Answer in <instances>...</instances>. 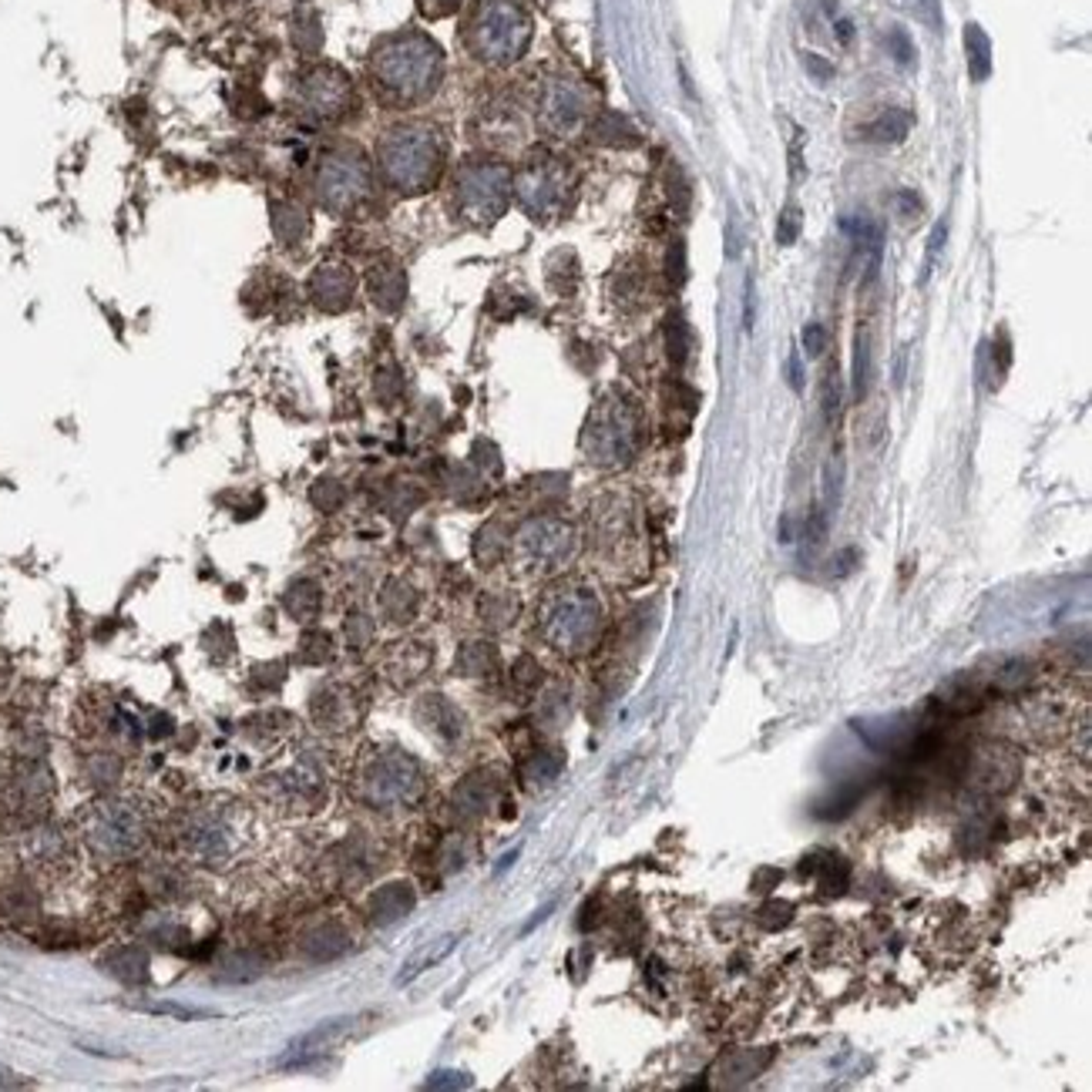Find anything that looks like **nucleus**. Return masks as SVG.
<instances>
[{
  "label": "nucleus",
  "mask_w": 1092,
  "mask_h": 1092,
  "mask_svg": "<svg viewBox=\"0 0 1092 1092\" xmlns=\"http://www.w3.org/2000/svg\"><path fill=\"white\" fill-rule=\"evenodd\" d=\"M797 233H800V209L791 205L780 216V222H777V242H780V246H791V242L797 239Z\"/></svg>",
  "instance_id": "nucleus-17"
},
{
  "label": "nucleus",
  "mask_w": 1092,
  "mask_h": 1092,
  "mask_svg": "<svg viewBox=\"0 0 1092 1092\" xmlns=\"http://www.w3.org/2000/svg\"><path fill=\"white\" fill-rule=\"evenodd\" d=\"M458 942H461V935H444L437 945H431V948H423L420 954H414V958L404 965V972L397 975V985H407L411 978H417L420 972H428V968H434L441 958H447V954H451L454 948H458Z\"/></svg>",
  "instance_id": "nucleus-13"
},
{
  "label": "nucleus",
  "mask_w": 1092,
  "mask_h": 1092,
  "mask_svg": "<svg viewBox=\"0 0 1092 1092\" xmlns=\"http://www.w3.org/2000/svg\"><path fill=\"white\" fill-rule=\"evenodd\" d=\"M370 165L354 148H337L316 169V199L330 212H346L367 199Z\"/></svg>",
  "instance_id": "nucleus-5"
},
{
  "label": "nucleus",
  "mask_w": 1092,
  "mask_h": 1092,
  "mask_svg": "<svg viewBox=\"0 0 1092 1092\" xmlns=\"http://www.w3.org/2000/svg\"><path fill=\"white\" fill-rule=\"evenodd\" d=\"M310 296L320 302L323 310H340L354 296V276L346 266H320L310 276Z\"/></svg>",
  "instance_id": "nucleus-10"
},
{
  "label": "nucleus",
  "mask_w": 1092,
  "mask_h": 1092,
  "mask_svg": "<svg viewBox=\"0 0 1092 1092\" xmlns=\"http://www.w3.org/2000/svg\"><path fill=\"white\" fill-rule=\"evenodd\" d=\"M299 104L316 118H337L350 104V81L333 68L313 71L299 84Z\"/></svg>",
  "instance_id": "nucleus-7"
},
{
  "label": "nucleus",
  "mask_w": 1092,
  "mask_h": 1092,
  "mask_svg": "<svg viewBox=\"0 0 1092 1092\" xmlns=\"http://www.w3.org/2000/svg\"><path fill=\"white\" fill-rule=\"evenodd\" d=\"M458 4H461V0H420V7L428 10V14H434V18H441V14H451Z\"/></svg>",
  "instance_id": "nucleus-20"
},
{
  "label": "nucleus",
  "mask_w": 1092,
  "mask_h": 1092,
  "mask_svg": "<svg viewBox=\"0 0 1092 1092\" xmlns=\"http://www.w3.org/2000/svg\"><path fill=\"white\" fill-rule=\"evenodd\" d=\"M514 192H518V202L525 212H532L538 219H549L568 202V172L561 169L555 159H541L518 175Z\"/></svg>",
  "instance_id": "nucleus-6"
},
{
  "label": "nucleus",
  "mask_w": 1092,
  "mask_h": 1092,
  "mask_svg": "<svg viewBox=\"0 0 1092 1092\" xmlns=\"http://www.w3.org/2000/svg\"><path fill=\"white\" fill-rule=\"evenodd\" d=\"M381 169L397 192H428L444 169L441 135L428 125H401L387 131L381 142Z\"/></svg>",
  "instance_id": "nucleus-2"
},
{
  "label": "nucleus",
  "mask_w": 1092,
  "mask_h": 1092,
  "mask_svg": "<svg viewBox=\"0 0 1092 1092\" xmlns=\"http://www.w3.org/2000/svg\"><path fill=\"white\" fill-rule=\"evenodd\" d=\"M272 229H276V239L283 246H296L307 236L310 219L296 202H272Z\"/></svg>",
  "instance_id": "nucleus-11"
},
{
  "label": "nucleus",
  "mask_w": 1092,
  "mask_h": 1092,
  "mask_svg": "<svg viewBox=\"0 0 1092 1092\" xmlns=\"http://www.w3.org/2000/svg\"><path fill=\"white\" fill-rule=\"evenodd\" d=\"M938 246H945V222H942V225H938V229H935V236H931V242H928V260H924V276H928V272H931V266H935V256H938Z\"/></svg>",
  "instance_id": "nucleus-19"
},
{
  "label": "nucleus",
  "mask_w": 1092,
  "mask_h": 1092,
  "mask_svg": "<svg viewBox=\"0 0 1092 1092\" xmlns=\"http://www.w3.org/2000/svg\"><path fill=\"white\" fill-rule=\"evenodd\" d=\"M370 293H373V299L381 302V307H387V310L401 307V299H404V272H401L397 266H393V263L377 266V269L370 272Z\"/></svg>",
  "instance_id": "nucleus-12"
},
{
  "label": "nucleus",
  "mask_w": 1092,
  "mask_h": 1092,
  "mask_svg": "<svg viewBox=\"0 0 1092 1092\" xmlns=\"http://www.w3.org/2000/svg\"><path fill=\"white\" fill-rule=\"evenodd\" d=\"M377 91L390 104H417L434 95L441 81V51L420 34H401L387 41L370 60Z\"/></svg>",
  "instance_id": "nucleus-1"
},
{
  "label": "nucleus",
  "mask_w": 1092,
  "mask_h": 1092,
  "mask_svg": "<svg viewBox=\"0 0 1092 1092\" xmlns=\"http://www.w3.org/2000/svg\"><path fill=\"white\" fill-rule=\"evenodd\" d=\"M868 377H871V330L857 326V346H854V397L860 401L864 390H868Z\"/></svg>",
  "instance_id": "nucleus-16"
},
{
  "label": "nucleus",
  "mask_w": 1092,
  "mask_h": 1092,
  "mask_svg": "<svg viewBox=\"0 0 1092 1092\" xmlns=\"http://www.w3.org/2000/svg\"><path fill=\"white\" fill-rule=\"evenodd\" d=\"M803 343H807V354H810V357L821 354V350H824V326L810 323L807 330H803Z\"/></svg>",
  "instance_id": "nucleus-18"
},
{
  "label": "nucleus",
  "mask_w": 1092,
  "mask_h": 1092,
  "mask_svg": "<svg viewBox=\"0 0 1092 1092\" xmlns=\"http://www.w3.org/2000/svg\"><path fill=\"white\" fill-rule=\"evenodd\" d=\"M511 175L505 165L467 162L454 178V212L467 225H491L508 209Z\"/></svg>",
  "instance_id": "nucleus-4"
},
{
  "label": "nucleus",
  "mask_w": 1092,
  "mask_h": 1092,
  "mask_svg": "<svg viewBox=\"0 0 1092 1092\" xmlns=\"http://www.w3.org/2000/svg\"><path fill=\"white\" fill-rule=\"evenodd\" d=\"M965 51H968V65H972V74L981 81L985 74H989L992 68V48H989V38H985L981 27H968L965 30Z\"/></svg>",
  "instance_id": "nucleus-15"
},
{
  "label": "nucleus",
  "mask_w": 1092,
  "mask_h": 1092,
  "mask_svg": "<svg viewBox=\"0 0 1092 1092\" xmlns=\"http://www.w3.org/2000/svg\"><path fill=\"white\" fill-rule=\"evenodd\" d=\"M582 112H585V98H582L579 88L565 84V81L549 84V91H544V98H541V118L552 131H558V135L572 131L582 121Z\"/></svg>",
  "instance_id": "nucleus-8"
},
{
  "label": "nucleus",
  "mask_w": 1092,
  "mask_h": 1092,
  "mask_svg": "<svg viewBox=\"0 0 1092 1092\" xmlns=\"http://www.w3.org/2000/svg\"><path fill=\"white\" fill-rule=\"evenodd\" d=\"M907 128H912V115L891 108V112H884L881 118L871 121V125L864 128V139H868V142H881V145H894V142L904 139Z\"/></svg>",
  "instance_id": "nucleus-14"
},
{
  "label": "nucleus",
  "mask_w": 1092,
  "mask_h": 1092,
  "mask_svg": "<svg viewBox=\"0 0 1092 1092\" xmlns=\"http://www.w3.org/2000/svg\"><path fill=\"white\" fill-rule=\"evenodd\" d=\"M350 1028H354V1019H330V1022H323L320 1028H313V1033L299 1036L290 1045V1052L280 1059V1066H302V1063H310V1059L330 1052L333 1045H337L346 1033H350Z\"/></svg>",
  "instance_id": "nucleus-9"
},
{
  "label": "nucleus",
  "mask_w": 1092,
  "mask_h": 1092,
  "mask_svg": "<svg viewBox=\"0 0 1092 1092\" xmlns=\"http://www.w3.org/2000/svg\"><path fill=\"white\" fill-rule=\"evenodd\" d=\"M532 38V21L514 0H478L464 24V41L484 65H511L518 60Z\"/></svg>",
  "instance_id": "nucleus-3"
}]
</instances>
